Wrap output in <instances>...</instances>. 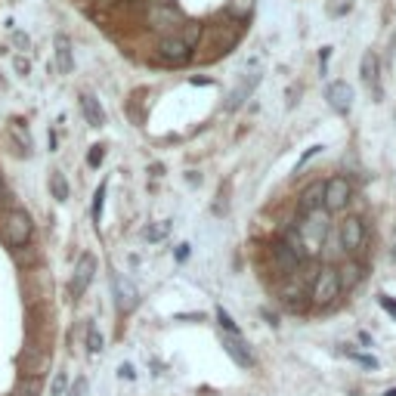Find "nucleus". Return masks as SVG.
Returning <instances> with one entry per match:
<instances>
[{"label":"nucleus","mask_w":396,"mask_h":396,"mask_svg":"<svg viewBox=\"0 0 396 396\" xmlns=\"http://www.w3.org/2000/svg\"><path fill=\"white\" fill-rule=\"evenodd\" d=\"M103 344H105L103 341V331H99L96 325H90L87 328V350L90 353H99V350H103Z\"/></svg>","instance_id":"23"},{"label":"nucleus","mask_w":396,"mask_h":396,"mask_svg":"<svg viewBox=\"0 0 396 396\" xmlns=\"http://www.w3.org/2000/svg\"><path fill=\"white\" fill-rule=\"evenodd\" d=\"M34 393H38V384H34V381H22L16 390V396H34Z\"/></svg>","instance_id":"29"},{"label":"nucleus","mask_w":396,"mask_h":396,"mask_svg":"<svg viewBox=\"0 0 396 396\" xmlns=\"http://www.w3.org/2000/svg\"><path fill=\"white\" fill-rule=\"evenodd\" d=\"M81 112H84V118H87L93 127L105 124V112H103V105H99V99L93 96V93H81Z\"/></svg>","instance_id":"15"},{"label":"nucleus","mask_w":396,"mask_h":396,"mask_svg":"<svg viewBox=\"0 0 396 396\" xmlns=\"http://www.w3.org/2000/svg\"><path fill=\"white\" fill-rule=\"evenodd\" d=\"M13 133L19 136V146H22V155H25V149L31 146V140H28V131H25V121H13Z\"/></svg>","instance_id":"25"},{"label":"nucleus","mask_w":396,"mask_h":396,"mask_svg":"<svg viewBox=\"0 0 396 396\" xmlns=\"http://www.w3.org/2000/svg\"><path fill=\"white\" fill-rule=\"evenodd\" d=\"M56 66H59L62 75H68L75 68V59H71V41L66 34H56Z\"/></svg>","instance_id":"16"},{"label":"nucleus","mask_w":396,"mask_h":396,"mask_svg":"<svg viewBox=\"0 0 396 396\" xmlns=\"http://www.w3.org/2000/svg\"><path fill=\"white\" fill-rule=\"evenodd\" d=\"M298 211H300V217H309V214H319V211H325V183H322V179H316V183H309L307 189L300 192Z\"/></svg>","instance_id":"7"},{"label":"nucleus","mask_w":396,"mask_h":396,"mask_svg":"<svg viewBox=\"0 0 396 396\" xmlns=\"http://www.w3.org/2000/svg\"><path fill=\"white\" fill-rule=\"evenodd\" d=\"M84 387H87V381H78L75 390H71V396H81V393H84Z\"/></svg>","instance_id":"35"},{"label":"nucleus","mask_w":396,"mask_h":396,"mask_svg":"<svg viewBox=\"0 0 396 396\" xmlns=\"http://www.w3.org/2000/svg\"><path fill=\"white\" fill-rule=\"evenodd\" d=\"M189 254H192V248H189V244H179V248H177V261H179V263H183V261H189Z\"/></svg>","instance_id":"33"},{"label":"nucleus","mask_w":396,"mask_h":396,"mask_svg":"<svg viewBox=\"0 0 396 396\" xmlns=\"http://www.w3.org/2000/svg\"><path fill=\"white\" fill-rule=\"evenodd\" d=\"M378 304H381V307H384V309H387V313H390V316H393V319H396V300H393V298H387V294H381V300H378Z\"/></svg>","instance_id":"31"},{"label":"nucleus","mask_w":396,"mask_h":396,"mask_svg":"<svg viewBox=\"0 0 396 396\" xmlns=\"http://www.w3.org/2000/svg\"><path fill=\"white\" fill-rule=\"evenodd\" d=\"M341 298V279H337V266H322L313 279V304L328 307L331 300Z\"/></svg>","instance_id":"2"},{"label":"nucleus","mask_w":396,"mask_h":396,"mask_svg":"<svg viewBox=\"0 0 396 396\" xmlns=\"http://www.w3.org/2000/svg\"><path fill=\"white\" fill-rule=\"evenodd\" d=\"M270 261H272V266H276V272L294 276V272L300 270V263H304V257H300L298 251H294L291 244L282 239V242H272V248H270Z\"/></svg>","instance_id":"4"},{"label":"nucleus","mask_w":396,"mask_h":396,"mask_svg":"<svg viewBox=\"0 0 396 396\" xmlns=\"http://www.w3.org/2000/svg\"><path fill=\"white\" fill-rule=\"evenodd\" d=\"M93 272H96V257L93 254H81L75 263V279H71V294L81 298L87 291V285L93 282Z\"/></svg>","instance_id":"9"},{"label":"nucleus","mask_w":396,"mask_h":396,"mask_svg":"<svg viewBox=\"0 0 396 396\" xmlns=\"http://www.w3.org/2000/svg\"><path fill=\"white\" fill-rule=\"evenodd\" d=\"M112 291H115V304H118L121 313H131V309L136 307V300H140L136 285L127 276H121V272H115L112 276Z\"/></svg>","instance_id":"8"},{"label":"nucleus","mask_w":396,"mask_h":396,"mask_svg":"<svg viewBox=\"0 0 396 396\" xmlns=\"http://www.w3.org/2000/svg\"><path fill=\"white\" fill-rule=\"evenodd\" d=\"M16 68H19V71H22V75H25V71H28V62H25V59H16Z\"/></svg>","instance_id":"37"},{"label":"nucleus","mask_w":396,"mask_h":396,"mask_svg":"<svg viewBox=\"0 0 396 396\" xmlns=\"http://www.w3.org/2000/svg\"><path fill=\"white\" fill-rule=\"evenodd\" d=\"M66 384H68L66 372H59V374L53 378V387H50V393H53V396H62V393H66Z\"/></svg>","instance_id":"27"},{"label":"nucleus","mask_w":396,"mask_h":396,"mask_svg":"<svg viewBox=\"0 0 396 396\" xmlns=\"http://www.w3.org/2000/svg\"><path fill=\"white\" fill-rule=\"evenodd\" d=\"M319 152H322V146H309V149H307V152H304V155H300V161H298V164H294V174H300V170H304V168H307V164H309V161H313V158H316V155H319Z\"/></svg>","instance_id":"24"},{"label":"nucleus","mask_w":396,"mask_h":396,"mask_svg":"<svg viewBox=\"0 0 396 396\" xmlns=\"http://www.w3.org/2000/svg\"><path fill=\"white\" fill-rule=\"evenodd\" d=\"M103 198H105V183L96 189V196H93V220L99 223V217H103Z\"/></svg>","instance_id":"26"},{"label":"nucleus","mask_w":396,"mask_h":396,"mask_svg":"<svg viewBox=\"0 0 396 396\" xmlns=\"http://www.w3.org/2000/svg\"><path fill=\"white\" fill-rule=\"evenodd\" d=\"M121 378H127V381H131V378H133V365H127V362L121 365Z\"/></svg>","instance_id":"34"},{"label":"nucleus","mask_w":396,"mask_h":396,"mask_svg":"<svg viewBox=\"0 0 396 396\" xmlns=\"http://www.w3.org/2000/svg\"><path fill=\"white\" fill-rule=\"evenodd\" d=\"M170 233V223H164V226H155V229H149L146 233V239H152V242H158V239H164V235Z\"/></svg>","instance_id":"28"},{"label":"nucleus","mask_w":396,"mask_h":396,"mask_svg":"<svg viewBox=\"0 0 396 396\" xmlns=\"http://www.w3.org/2000/svg\"><path fill=\"white\" fill-rule=\"evenodd\" d=\"M223 347H226V353L235 359V365H242V369H254V350H251V344L244 341V337H223Z\"/></svg>","instance_id":"12"},{"label":"nucleus","mask_w":396,"mask_h":396,"mask_svg":"<svg viewBox=\"0 0 396 396\" xmlns=\"http://www.w3.org/2000/svg\"><path fill=\"white\" fill-rule=\"evenodd\" d=\"M337 279H341V291H350L353 285L362 279V266H359L356 261H350V263H344L341 270H337Z\"/></svg>","instance_id":"18"},{"label":"nucleus","mask_w":396,"mask_h":396,"mask_svg":"<svg viewBox=\"0 0 396 396\" xmlns=\"http://www.w3.org/2000/svg\"><path fill=\"white\" fill-rule=\"evenodd\" d=\"M384 396H396V387H393V390H387V393H384Z\"/></svg>","instance_id":"38"},{"label":"nucleus","mask_w":396,"mask_h":396,"mask_svg":"<svg viewBox=\"0 0 396 396\" xmlns=\"http://www.w3.org/2000/svg\"><path fill=\"white\" fill-rule=\"evenodd\" d=\"M217 319H220V325H223V331H226L229 337H242V328L235 325V322H233V316H229L223 307H217Z\"/></svg>","instance_id":"21"},{"label":"nucleus","mask_w":396,"mask_h":396,"mask_svg":"<svg viewBox=\"0 0 396 396\" xmlns=\"http://www.w3.org/2000/svg\"><path fill=\"white\" fill-rule=\"evenodd\" d=\"M365 242H369V229H365L362 217H347L341 223V244H344V251L356 254V251L365 248Z\"/></svg>","instance_id":"5"},{"label":"nucleus","mask_w":396,"mask_h":396,"mask_svg":"<svg viewBox=\"0 0 396 396\" xmlns=\"http://www.w3.org/2000/svg\"><path fill=\"white\" fill-rule=\"evenodd\" d=\"M359 75H362V84H365V87H372V93L378 96V78H381V71H378V56H374V53H365L362 62H359Z\"/></svg>","instance_id":"14"},{"label":"nucleus","mask_w":396,"mask_h":396,"mask_svg":"<svg viewBox=\"0 0 396 396\" xmlns=\"http://www.w3.org/2000/svg\"><path fill=\"white\" fill-rule=\"evenodd\" d=\"M149 22H152L155 28L170 31V28H183V16H179L174 6H155V10L149 13Z\"/></svg>","instance_id":"13"},{"label":"nucleus","mask_w":396,"mask_h":396,"mask_svg":"<svg viewBox=\"0 0 396 396\" xmlns=\"http://www.w3.org/2000/svg\"><path fill=\"white\" fill-rule=\"evenodd\" d=\"M325 99L337 115H347L353 109V87L350 84H344V81H335V84H328L325 87Z\"/></svg>","instance_id":"11"},{"label":"nucleus","mask_w":396,"mask_h":396,"mask_svg":"<svg viewBox=\"0 0 396 396\" xmlns=\"http://www.w3.org/2000/svg\"><path fill=\"white\" fill-rule=\"evenodd\" d=\"M298 239H300V254L304 257H319L322 244L328 239V220L325 214H309V217H300L298 226Z\"/></svg>","instance_id":"1"},{"label":"nucleus","mask_w":396,"mask_h":396,"mask_svg":"<svg viewBox=\"0 0 396 396\" xmlns=\"http://www.w3.org/2000/svg\"><path fill=\"white\" fill-rule=\"evenodd\" d=\"M31 233H34V223L25 211L6 214V242H10L13 248H22V244L31 242Z\"/></svg>","instance_id":"3"},{"label":"nucleus","mask_w":396,"mask_h":396,"mask_svg":"<svg viewBox=\"0 0 396 396\" xmlns=\"http://www.w3.org/2000/svg\"><path fill=\"white\" fill-rule=\"evenodd\" d=\"M6 201V186H3V177H0V205Z\"/></svg>","instance_id":"36"},{"label":"nucleus","mask_w":396,"mask_h":396,"mask_svg":"<svg viewBox=\"0 0 396 396\" xmlns=\"http://www.w3.org/2000/svg\"><path fill=\"white\" fill-rule=\"evenodd\" d=\"M257 81H261V75H248V78H244V81H242V87H239V90H233V96H229L226 109H229V112L242 109V105H244V99L251 96V90L257 87Z\"/></svg>","instance_id":"17"},{"label":"nucleus","mask_w":396,"mask_h":396,"mask_svg":"<svg viewBox=\"0 0 396 396\" xmlns=\"http://www.w3.org/2000/svg\"><path fill=\"white\" fill-rule=\"evenodd\" d=\"M251 10H254V0H233L229 3V16H235V19H248Z\"/></svg>","instance_id":"22"},{"label":"nucleus","mask_w":396,"mask_h":396,"mask_svg":"<svg viewBox=\"0 0 396 396\" xmlns=\"http://www.w3.org/2000/svg\"><path fill=\"white\" fill-rule=\"evenodd\" d=\"M158 56L170 66H179V62L192 59V47H186L179 38H161L158 41Z\"/></svg>","instance_id":"10"},{"label":"nucleus","mask_w":396,"mask_h":396,"mask_svg":"<svg viewBox=\"0 0 396 396\" xmlns=\"http://www.w3.org/2000/svg\"><path fill=\"white\" fill-rule=\"evenodd\" d=\"M50 196L56 201L68 198V183H66V177H62V170H53V174H50Z\"/></svg>","instance_id":"19"},{"label":"nucleus","mask_w":396,"mask_h":396,"mask_svg":"<svg viewBox=\"0 0 396 396\" xmlns=\"http://www.w3.org/2000/svg\"><path fill=\"white\" fill-rule=\"evenodd\" d=\"M177 38L183 41L186 47H196V44H198V38H201V25H198V22H186V25H183V31H179Z\"/></svg>","instance_id":"20"},{"label":"nucleus","mask_w":396,"mask_h":396,"mask_svg":"<svg viewBox=\"0 0 396 396\" xmlns=\"http://www.w3.org/2000/svg\"><path fill=\"white\" fill-rule=\"evenodd\" d=\"M99 161H103V146H93V152H90V168H99Z\"/></svg>","instance_id":"32"},{"label":"nucleus","mask_w":396,"mask_h":396,"mask_svg":"<svg viewBox=\"0 0 396 396\" xmlns=\"http://www.w3.org/2000/svg\"><path fill=\"white\" fill-rule=\"evenodd\" d=\"M350 356H353V359H356V362H359V365H365V369H378V362H374V359H372V356H365V353H350Z\"/></svg>","instance_id":"30"},{"label":"nucleus","mask_w":396,"mask_h":396,"mask_svg":"<svg viewBox=\"0 0 396 396\" xmlns=\"http://www.w3.org/2000/svg\"><path fill=\"white\" fill-rule=\"evenodd\" d=\"M353 186L347 177H335L325 183V211H344L350 205Z\"/></svg>","instance_id":"6"}]
</instances>
